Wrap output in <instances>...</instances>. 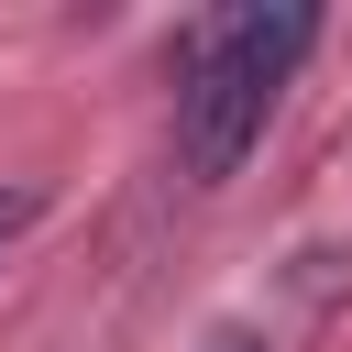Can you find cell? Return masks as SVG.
Segmentation results:
<instances>
[{
  "label": "cell",
  "instance_id": "obj_1",
  "mask_svg": "<svg viewBox=\"0 0 352 352\" xmlns=\"http://www.w3.org/2000/svg\"><path fill=\"white\" fill-rule=\"evenodd\" d=\"M308 44H319L308 0H286V11L242 0V11H209V22L176 33V154H187L198 187H220L264 143V110H275V88Z\"/></svg>",
  "mask_w": 352,
  "mask_h": 352
},
{
  "label": "cell",
  "instance_id": "obj_2",
  "mask_svg": "<svg viewBox=\"0 0 352 352\" xmlns=\"http://www.w3.org/2000/svg\"><path fill=\"white\" fill-rule=\"evenodd\" d=\"M33 220H44V187H0V242H22Z\"/></svg>",
  "mask_w": 352,
  "mask_h": 352
},
{
  "label": "cell",
  "instance_id": "obj_3",
  "mask_svg": "<svg viewBox=\"0 0 352 352\" xmlns=\"http://www.w3.org/2000/svg\"><path fill=\"white\" fill-rule=\"evenodd\" d=\"M220 352H242V341H220Z\"/></svg>",
  "mask_w": 352,
  "mask_h": 352
}]
</instances>
